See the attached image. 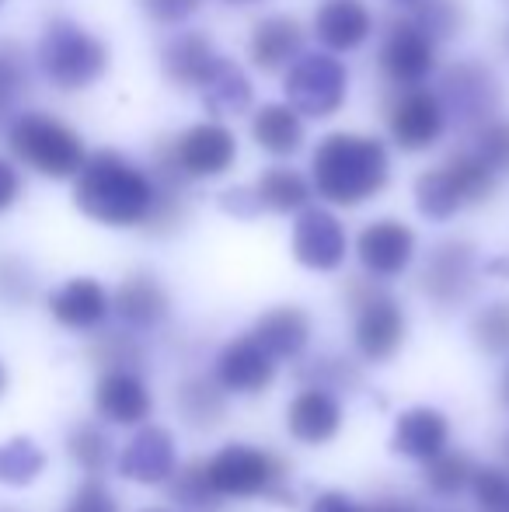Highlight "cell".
<instances>
[{"instance_id": "6da1fadb", "label": "cell", "mask_w": 509, "mask_h": 512, "mask_svg": "<svg viewBox=\"0 0 509 512\" xmlns=\"http://www.w3.org/2000/svg\"><path fill=\"white\" fill-rule=\"evenodd\" d=\"M74 203L105 227H147L161 203V185L116 150H95L74 175Z\"/></svg>"}, {"instance_id": "7a4b0ae2", "label": "cell", "mask_w": 509, "mask_h": 512, "mask_svg": "<svg viewBox=\"0 0 509 512\" xmlns=\"http://www.w3.org/2000/svg\"><path fill=\"white\" fill-rule=\"evenodd\" d=\"M391 178V157L377 136L363 133H328L311 154V182L325 203L363 206L381 196Z\"/></svg>"}, {"instance_id": "3957f363", "label": "cell", "mask_w": 509, "mask_h": 512, "mask_svg": "<svg viewBox=\"0 0 509 512\" xmlns=\"http://www.w3.org/2000/svg\"><path fill=\"white\" fill-rule=\"evenodd\" d=\"M238 161V136L224 122H196L185 129L178 140H164L154 150V171L157 182L178 185L196 178H220Z\"/></svg>"}, {"instance_id": "277c9868", "label": "cell", "mask_w": 509, "mask_h": 512, "mask_svg": "<svg viewBox=\"0 0 509 512\" xmlns=\"http://www.w3.org/2000/svg\"><path fill=\"white\" fill-rule=\"evenodd\" d=\"M7 147L21 164H28L46 178H56V182L74 178L81 171L84 157H88L81 133L46 112L18 115L7 126Z\"/></svg>"}, {"instance_id": "5b68a950", "label": "cell", "mask_w": 509, "mask_h": 512, "mask_svg": "<svg viewBox=\"0 0 509 512\" xmlns=\"http://www.w3.org/2000/svg\"><path fill=\"white\" fill-rule=\"evenodd\" d=\"M39 67L60 91H84L109 70V49L70 18H53L39 39Z\"/></svg>"}, {"instance_id": "8992f818", "label": "cell", "mask_w": 509, "mask_h": 512, "mask_svg": "<svg viewBox=\"0 0 509 512\" xmlns=\"http://www.w3.org/2000/svg\"><path fill=\"white\" fill-rule=\"evenodd\" d=\"M349 77L335 53H300L286 67V102L307 119H332L346 105Z\"/></svg>"}, {"instance_id": "52a82bcc", "label": "cell", "mask_w": 509, "mask_h": 512, "mask_svg": "<svg viewBox=\"0 0 509 512\" xmlns=\"http://www.w3.org/2000/svg\"><path fill=\"white\" fill-rule=\"evenodd\" d=\"M349 304L356 310V349L370 359V363H387L405 342V310L391 293L381 286L367 283V279H353L349 283Z\"/></svg>"}, {"instance_id": "ba28073f", "label": "cell", "mask_w": 509, "mask_h": 512, "mask_svg": "<svg viewBox=\"0 0 509 512\" xmlns=\"http://www.w3.org/2000/svg\"><path fill=\"white\" fill-rule=\"evenodd\" d=\"M206 474H210L220 499H255V495L279 488L286 467L269 450L231 443L206 460Z\"/></svg>"}, {"instance_id": "9c48e42d", "label": "cell", "mask_w": 509, "mask_h": 512, "mask_svg": "<svg viewBox=\"0 0 509 512\" xmlns=\"http://www.w3.org/2000/svg\"><path fill=\"white\" fill-rule=\"evenodd\" d=\"M377 67H381L384 81L394 84V88H419L436 70V39L412 14H401L387 25Z\"/></svg>"}, {"instance_id": "30bf717a", "label": "cell", "mask_w": 509, "mask_h": 512, "mask_svg": "<svg viewBox=\"0 0 509 512\" xmlns=\"http://www.w3.org/2000/svg\"><path fill=\"white\" fill-rule=\"evenodd\" d=\"M387 129L391 140L408 154H419L440 143L447 133V108H443L440 95L429 88H398V95L387 102Z\"/></svg>"}, {"instance_id": "8fae6325", "label": "cell", "mask_w": 509, "mask_h": 512, "mask_svg": "<svg viewBox=\"0 0 509 512\" xmlns=\"http://www.w3.org/2000/svg\"><path fill=\"white\" fill-rule=\"evenodd\" d=\"M478 279V251L468 241H440L429 251L426 265H422L419 286L436 307H457L475 293Z\"/></svg>"}, {"instance_id": "7c38bea8", "label": "cell", "mask_w": 509, "mask_h": 512, "mask_svg": "<svg viewBox=\"0 0 509 512\" xmlns=\"http://www.w3.org/2000/svg\"><path fill=\"white\" fill-rule=\"evenodd\" d=\"M440 102L447 108V122L461 129H478L492 122L499 108V81L482 63H454L440 81Z\"/></svg>"}, {"instance_id": "4fadbf2b", "label": "cell", "mask_w": 509, "mask_h": 512, "mask_svg": "<svg viewBox=\"0 0 509 512\" xmlns=\"http://www.w3.org/2000/svg\"><path fill=\"white\" fill-rule=\"evenodd\" d=\"M346 227L339 223V216L318 206H304L293 223V258L304 269L314 272H335L346 262Z\"/></svg>"}, {"instance_id": "5bb4252c", "label": "cell", "mask_w": 509, "mask_h": 512, "mask_svg": "<svg viewBox=\"0 0 509 512\" xmlns=\"http://www.w3.org/2000/svg\"><path fill=\"white\" fill-rule=\"evenodd\" d=\"M356 255L374 279L401 276L415 258V230L401 220H391V216L374 220L356 237Z\"/></svg>"}, {"instance_id": "9a60e30c", "label": "cell", "mask_w": 509, "mask_h": 512, "mask_svg": "<svg viewBox=\"0 0 509 512\" xmlns=\"http://www.w3.org/2000/svg\"><path fill=\"white\" fill-rule=\"evenodd\" d=\"M178 471V446L168 429L147 425L140 429L123 453H119V474L136 485H164Z\"/></svg>"}, {"instance_id": "2e32d148", "label": "cell", "mask_w": 509, "mask_h": 512, "mask_svg": "<svg viewBox=\"0 0 509 512\" xmlns=\"http://www.w3.org/2000/svg\"><path fill=\"white\" fill-rule=\"evenodd\" d=\"M217 380L234 394H258L276 380V359L252 335H241L227 342L224 352H220Z\"/></svg>"}, {"instance_id": "e0dca14e", "label": "cell", "mask_w": 509, "mask_h": 512, "mask_svg": "<svg viewBox=\"0 0 509 512\" xmlns=\"http://www.w3.org/2000/svg\"><path fill=\"white\" fill-rule=\"evenodd\" d=\"M314 35L328 53H353L374 35V14L363 0H325L314 14Z\"/></svg>"}, {"instance_id": "ac0fdd59", "label": "cell", "mask_w": 509, "mask_h": 512, "mask_svg": "<svg viewBox=\"0 0 509 512\" xmlns=\"http://www.w3.org/2000/svg\"><path fill=\"white\" fill-rule=\"evenodd\" d=\"M95 408L112 425H140L150 418L154 398L140 373L133 370H105L95 387Z\"/></svg>"}, {"instance_id": "d6986e66", "label": "cell", "mask_w": 509, "mask_h": 512, "mask_svg": "<svg viewBox=\"0 0 509 512\" xmlns=\"http://www.w3.org/2000/svg\"><path fill=\"white\" fill-rule=\"evenodd\" d=\"M112 297L98 279L91 276H77L67 279L60 290L49 297V314L56 317V324L70 331H91L109 317Z\"/></svg>"}, {"instance_id": "ffe728a7", "label": "cell", "mask_w": 509, "mask_h": 512, "mask_svg": "<svg viewBox=\"0 0 509 512\" xmlns=\"http://www.w3.org/2000/svg\"><path fill=\"white\" fill-rule=\"evenodd\" d=\"M300 53H304V28L290 14H269L252 28L248 56H252L255 70H262V74H279Z\"/></svg>"}, {"instance_id": "44dd1931", "label": "cell", "mask_w": 509, "mask_h": 512, "mask_svg": "<svg viewBox=\"0 0 509 512\" xmlns=\"http://www.w3.org/2000/svg\"><path fill=\"white\" fill-rule=\"evenodd\" d=\"M286 425H290V436L297 439V443H307V446L332 443L342 429V405L325 387H307V391H300L297 398L290 401Z\"/></svg>"}, {"instance_id": "7402d4cb", "label": "cell", "mask_w": 509, "mask_h": 512, "mask_svg": "<svg viewBox=\"0 0 509 512\" xmlns=\"http://www.w3.org/2000/svg\"><path fill=\"white\" fill-rule=\"evenodd\" d=\"M220 53L213 49V42L203 32H182L175 39H168L161 53L164 77L178 88H203L206 77L217 70Z\"/></svg>"}, {"instance_id": "603a6c76", "label": "cell", "mask_w": 509, "mask_h": 512, "mask_svg": "<svg viewBox=\"0 0 509 512\" xmlns=\"http://www.w3.org/2000/svg\"><path fill=\"white\" fill-rule=\"evenodd\" d=\"M450 439V422L436 408H412L394 422V439L391 450L401 457H412L426 464L429 457H436L440 450H447Z\"/></svg>"}, {"instance_id": "cb8c5ba5", "label": "cell", "mask_w": 509, "mask_h": 512, "mask_svg": "<svg viewBox=\"0 0 509 512\" xmlns=\"http://www.w3.org/2000/svg\"><path fill=\"white\" fill-rule=\"evenodd\" d=\"M252 338L272 359H297L311 342V317L300 307H272L255 321Z\"/></svg>"}, {"instance_id": "d4e9b609", "label": "cell", "mask_w": 509, "mask_h": 512, "mask_svg": "<svg viewBox=\"0 0 509 512\" xmlns=\"http://www.w3.org/2000/svg\"><path fill=\"white\" fill-rule=\"evenodd\" d=\"M112 307L129 328H157L168 317V293L150 272H133L119 283Z\"/></svg>"}, {"instance_id": "484cf974", "label": "cell", "mask_w": 509, "mask_h": 512, "mask_svg": "<svg viewBox=\"0 0 509 512\" xmlns=\"http://www.w3.org/2000/svg\"><path fill=\"white\" fill-rule=\"evenodd\" d=\"M252 140L272 157H293L304 147V115L290 102H269L252 115Z\"/></svg>"}, {"instance_id": "4316f807", "label": "cell", "mask_w": 509, "mask_h": 512, "mask_svg": "<svg viewBox=\"0 0 509 512\" xmlns=\"http://www.w3.org/2000/svg\"><path fill=\"white\" fill-rule=\"evenodd\" d=\"M203 105L210 115L227 119V115H245L252 108V81L245 77V70L238 63L220 56L217 70L203 81Z\"/></svg>"}, {"instance_id": "83f0119b", "label": "cell", "mask_w": 509, "mask_h": 512, "mask_svg": "<svg viewBox=\"0 0 509 512\" xmlns=\"http://www.w3.org/2000/svg\"><path fill=\"white\" fill-rule=\"evenodd\" d=\"M258 206L269 213H300L304 206H311V182L293 168H269L262 171V178L252 185Z\"/></svg>"}, {"instance_id": "f1b7e54d", "label": "cell", "mask_w": 509, "mask_h": 512, "mask_svg": "<svg viewBox=\"0 0 509 512\" xmlns=\"http://www.w3.org/2000/svg\"><path fill=\"white\" fill-rule=\"evenodd\" d=\"M415 206H419V213L426 220H450V216H457L468 203H464L447 164H440V168H429L415 178Z\"/></svg>"}, {"instance_id": "f546056e", "label": "cell", "mask_w": 509, "mask_h": 512, "mask_svg": "<svg viewBox=\"0 0 509 512\" xmlns=\"http://www.w3.org/2000/svg\"><path fill=\"white\" fill-rule=\"evenodd\" d=\"M224 394H227V387L220 384V380L189 377L182 387H178L175 401H178V411H182L185 422L206 429V425H217L220 418H224V405H227Z\"/></svg>"}, {"instance_id": "4dcf8cb0", "label": "cell", "mask_w": 509, "mask_h": 512, "mask_svg": "<svg viewBox=\"0 0 509 512\" xmlns=\"http://www.w3.org/2000/svg\"><path fill=\"white\" fill-rule=\"evenodd\" d=\"M46 471V450L35 439L14 436L0 443V485L25 488Z\"/></svg>"}, {"instance_id": "1f68e13d", "label": "cell", "mask_w": 509, "mask_h": 512, "mask_svg": "<svg viewBox=\"0 0 509 512\" xmlns=\"http://www.w3.org/2000/svg\"><path fill=\"white\" fill-rule=\"evenodd\" d=\"M443 164H447V171L454 175L457 189H461L468 206L485 203V199L496 192V171H492L475 150H457V154H450Z\"/></svg>"}, {"instance_id": "d6a6232c", "label": "cell", "mask_w": 509, "mask_h": 512, "mask_svg": "<svg viewBox=\"0 0 509 512\" xmlns=\"http://www.w3.org/2000/svg\"><path fill=\"white\" fill-rule=\"evenodd\" d=\"M471 478H475V464H471L468 453H447L440 450L436 457L426 460V485L433 488L436 495H461L464 488H471Z\"/></svg>"}, {"instance_id": "836d02e7", "label": "cell", "mask_w": 509, "mask_h": 512, "mask_svg": "<svg viewBox=\"0 0 509 512\" xmlns=\"http://www.w3.org/2000/svg\"><path fill=\"white\" fill-rule=\"evenodd\" d=\"M67 453L88 474H102L112 464V439L95 422H84L67 436Z\"/></svg>"}, {"instance_id": "e575fe53", "label": "cell", "mask_w": 509, "mask_h": 512, "mask_svg": "<svg viewBox=\"0 0 509 512\" xmlns=\"http://www.w3.org/2000/svg\"><path fill=\"white\" fill-rule=\"evenodd\" d=\"M471 338L489 356H506L509 352V300L482 307L471 321Z\"/></svg>"}, {"instance_id": "d590c367", "label": "cell", "mask_w": 509, "mask_h": 512, "mask_svg": "<svg viewBox=\"0 0 509 512\" xmlns=\"http://www.w3.org/2000/svg\"><path fill=\"white\" fill-rule=\"evenodd\" d=\"M415 21L433 35L436 42L440 39H450L464 28V4L461 0H415L408 7Z\"/></svg>"}, {"instance_id": "8d00e7d4", "label": "cell", "mask_w": 509, "mask_h": 512, "mask_svg": "<svg viewBox=\"0 0 509 512\" xmlns=\"http://www.w3.org/2000/svg\"><path fill=\"white\" fill-rule=\"evenodd\" d=\"M171 495L189 509H206L213 502H220L217 488H213L210 474H206V460H192L182 471L171 474Z\"/></svg>"}, {"instance_id": "74e56055", "label": "cell", "mask_w": 509, "mask_h": 512, "mask_svg": "<svg viewBox=\"0 0 509 512\" xmlns=\"http://www.w3.org/2000/svg\"><path fill=\"white\" fill-rule=\"evenodd\" d=\"M91 359L105 370H140L143 366V349L136 338L123 335V331H109L91 345Z\"/></svg>"}, {"instance_id": "f35d334b", "label": "cell", "mask_w": 509, "mask_h": 512, "mask_svg": "<svg viewBox=\"0 0 509 512\" xmlns=\"http://www.w3.org/2000/svg\"><path fill=\"white\" fill-rule=\"evenodd\" d=\"M28 88V63L21 46L0 39V112L11 108Z\"/></svg>"}, {"instance_id": "ab89813d", "label": "cell", "mask_w": 509, "mask_h": 512, "mask_svg": "<svg viewBox=\"0 0 509 512\" xmlns=\"http://www.w3.org/2000/svg\"><path fill=\"white\" fill-rule=\"evenodd\" d=\"M35 297V276L21 258L0 255V304L21 307Z\"/></svg>"}, {"instance_id": "60d3db41", "label": "cell", "mask_w": 509, "mask_h": 512, "mask_svg": "<svg viewBox=\"0 0 509 512\" xmlns=\"http://www.w3.org/2000/svg\"><path fill=\"white\" fill-rule=\"evenodd\" d=\"M475 154L489 164L496 175L509 171V122L492 119L475 129Z\"/></svg>"}, {"instance_id": "b9f144b4", "label": "cell", "mask_w": 509, "mask_h": 512, "mask_svg": "<svg viewBox=\"0 0 509 512\" xmlns=\"http://www.w3.org/2000/svg\"><path fill=\"white\" fill-rule=\"evenodd\" d=\"M471 492H475V502L482 512H509V474L506 471H496V467L475 471Z\"/></svg>"}, {"instance_id": "7bdbcfd3", "label": "cell", "mask_w": 509, "mask_h": 512, "mask_svg": "<svg viewBox=\"0 0 509 512\" xmlns=\"http://www.w3.org/2000/svg\"><path fill=\"white\" fill-rule=\"evenodd\" d=\"M63 512H119V502H116V495L105 488V481L98 478V474H91L74 492V499L67 502Z\"/></svg>"}, {"instance_id": "ee69618b", "label": "cell", "mask_w": 509, "mask_h": 512, "mask_svg": "<svg viewBox=\"0 0 509 512\" xmlns=\"http://www.w3.org/2000/svg\"><path fill=\"white\" fill-rule=\"evenodd\" d=\"M203 0H140L143 14L157 25H182L199 11Z\"/></svg>"}, {"instance_id": "f6af8a7d", "label": "cell", "mask_w": 509, "mask_h": 512, "mask_svg": "<svg viewBox=\"0 0 509 512\" xmlns=\"http://www.w3.org/2000/svg\"><path fill=\"white\" fill-rule=\"evenodd\" d=\"M220 209L224 213H231V216H255L258 209V196H255V189H227L224 196H220Z\"/></svg>"}, {"instance_id": "bcb514c9", "label": "cell", "mask_w": 509, "mask_h": 512, "mask_svg": "<svg viewBox=\"0 0 509 512\" xmlns=\"http://www.w3.org/2000/svg\"><path fill=\"white\" fill-rule=\"evenodd\" d=\"M18 196H21V175L14 171L11 161L0 157V213L18 203Z\"/></svg>"}, {"instance_id": "7dc6e473", "label": "cell", "mask_w": 509, "mask_h": 512, "mask_svg": "<svg viewBox=\"0 0 509 512\" xmlns=\"http://www.w3.org/2000/svg\"><path fill=\"white\" fill-rule=\"evenodd\" d=\"M307 512H363L356 502H349L346 495H339V492H325V495H318V499L311 502V509Z\"/></svg>"}, {"instance_id": "c3c4849f", "label": "cell", "mask_w": 509, "mask_h": 512, "mask_svg": "<svg viewBox=\"0 0 509 512\" xmlns=\"http://www.w3.org/2000/svg\"><path fill=\"white\" fill-rule=\"evenodd\" d=\"M363 512H415L408 502H377V506H367Z\"/></svg>"}, {"instance_id": "681fc988", "label": "cell", "mask_w": 509, "mask_h": 512, "mask_svg": "<svg viewBox=\"0 0 509 512\" xmlns=\"http://www.w3.org/2000/svg\"><path fill=\"white\" fill-rule=\"evenodd\" d=\"M485 272H489V276H509V262L506 258H492V262L485 265Z\"/></svg>"}, {"instance_id": "f907efd6", "label": "cell", "mask_w": 509, "mask_h": 512, "mask_svg": "<svg viewBox=\"0 0 509 512\" xmlns=\"http://www.w3.org/2000/svg\"><path fill=\"white\" fill-rule=\"evenodd\" d=\"M499 398H503V405L509 408V366H506V373H503V384H499Z\"/></svg>"}, {"instance_id": "816d5d0a", "label": "cell", "mask_w": 509, "mask_h": 512, "mask_svg": "<svg viewBox=\"0 0 509 512\" xmlns=\"http://www.w3.org/2000/svg\"><path fill=\"white\" fill-rule=\"evenodd\" d=\"M4 391H7V370L0 366V394H4Z\"/></svg>"}, {"instance_id": "f5cc1de1", "label": "cell", "mask_w": 509, "mask_h": 512, "mask_svg": "<svg viewBox=\"0 0 509 512\" xmlns=\"http://www.w3.org/2000/svg\"><path fill=\"white\" fill-rule=\"evenodd\" d=\"M503 49H506V53H509V21H506V25H503Z\"/></svg>"}, {"instance_id": "db71d44e", "label": "cell", "mask_w": 509, "mask_h": 512, "mask_svg": "<svg viewBox=\"0 0 509 512\" xmlns=\"http://www.w3.org/2000/svg\"><path fill=\"white\" fill-rule=\"evenodd\" d=\"M394 4H398V7H412L415 0H394Z\"/></svg>"}, {"instance_id": "11a10c76", "label": "cell", "mask_w": 509, "mask_h": 512, "mask_svg": "<svg viewBox=\"0 0 509 512\" xmlns=\"http://www.w3.org/2000/svg\"><path fill=\"white\" fill-rule=\"evenodd\" d=\"M227 4H255V0H227Z\"/></svg>"}, {"instance_id": "9f6ffc18", "label": "cell", "mask_w": 509, "mask_h": 512, "mask_svg": "<svg viewBox=\"0 0 509 512\" xmlns=\"http://www.w3.org/2000/svg\"><path fill=\"white\" fill-rule=\"evenodd\" d=\"M143 512H168V509H143Z\"/></svg>"}, {"instance_id": "6f0895ef", "label": "cell", "mask_w": 509, "mask_h": 512, "mask_svg": "<svg viewBox=\"0 0 509 512\" xmlns=\"http://www.w3.org/2000/svg\"><path fill=\"white\" fill-rule=\"evenodd\" d=\"M506 453H509V446H506Z\"/></svg>"}, {"instance_id": "680465c9", "label": "cell", "mask_w": 509, "mask_h": 512, "mask_svg": "<svg viewBox=\"0 0 509 512\" xmlns=\"http://www.w3.org/2000/svg\"><path fill=\"white\" fill-rule=\"evenodd\" d=\"M0 4H4V0H0Z\"/></svg>"}]
</instances>
